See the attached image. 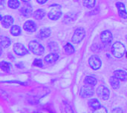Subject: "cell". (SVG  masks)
I'll return each instance as SVG.
<instances>
[{"instance_id": "d6986e66", "label": "cell", "mask_w": 127, "mask_h": 113, "mask_svg": "<svg viewBox=\"0 0 127 113\" xmlns=\"http://www.w3.org/2000/svg\"><path fill=\"white\" fill-rule=\"evenodd\" d=\"M51 33V30L49 28H42L39 31V36L42 38H45L50 36Z\"/></svg>"}, {"instance_id": "8fae6325", "label": "cell", "mask_w": 127, "mask_h": 113, "mask_svg": "<svg viewBox=\"0 0 127 113\" xmlns=\"http://www.w3.org/2000/svg\"><path fill=\"white\" fill-rule=\"evenodd\" d=\"M1 25L4 27L7 28V27H10L13 24V19L10 16H5L4 17H1Z\"/></svg>"}, {"instance_id": "4316f807", "label": "cell", "mask_w": 127, "mask_h": 113, "mask_svg": "<svg viewBox=\"0 0 127 113\" xmlns=\"http://www.w3.org/2000/svg\"><path fill=\"white\" fill-rule=\"evenodd\" d=\"M0 67H1V69L3 71L7 72V73H8L10 71V65L6 61H1L0 63Z\"/></svg>"}, {"instance_id": "e0dca14e", "label": "cell", "mask_w": 127, "mask_h": 113, "mask_svg": "<svg viewBox=\"0 0 127 113\" xmlns=\"http://www.w3.org/2000/svg\"><path fill=\"white\" fill-rule=\"evenodd\" d=\"M21 13L24 16L28 17V16H31V14L32 13V8L29 5H25V7H23L21 9Z\"/></svg>"}, {"instance_id": "8992f818", "label": "cell", "mask_w": 127, "mask_h": 113, "mask_svg": "<svg viewBox=\"0 0 127 113\" xmlns=\"http://www.w3.org/2000/svg\"><path fill=\"white\" fill-rule=\"evenodd\" d=\"M97 94L98 97H100L101 99L106 101V100L109 99L110 93H109V90L107 87L101 85L97 89Z\"/></svg>"}, {"instance_id": "7a4b0ae2", "label": "cell", "mask_w": 127, "mask_h": 113, "mask_svg": "<svg viewBox=\"0 0 127 113\" xmlns=\"http://www.w3.org/2000/svg\"><path fill=\"white\" fill-rule=\"evenodd\" d=\"M28 47H29V50L35 55H42L45 51L44 47L36 41H31L29 43Z\"/></svg>"}, {"instance_id": "52a82bcc", "label": "cell", "mask_w": 127, "mask_h": 113, "mask_svg": "<svg viewBox=\"0 0 127 113\" xmlns=\"http://www.w3.org/2000/svg\"><path fill=\"white\" fill-rule=\"evenodd\" d=\"M89 65L90 67L95 70H97L98 69H100V67H101L102 65V62L100 61V59L96 56H92L89 58Z\"/></svg>"}, {"instance_id": "ba28073f", "label": "cell", "mask_w": 127, "mask_h": 113, "mask_svg": "<svg viewBox=\"0 0 127 113\" xmlns=\"http://www.w3.org/2000/svg\"><path fill=\"white\" fill-rule=\"evenodd\" d=\"M13 50L16 54L19 56H25L28 53V51L25 48V47L20 43H16L13 45Z\"/></svg>"}, {"instance_id": "d4e9b609", "label": "cell", "mask_w": 127, "mask_h": 113, "mask_svg": "<svg viewBox=\"0 0 127 113\" xmlns=\"http://www.w3.org/2000/svg\"><path fill=\"white\" fill-rule=\"evenodd\" d=\"M96 0H83V5L87 8H92L95 7Z\"/></svg>"}, {"instance_id": "83f0119b", "label": "cell", "mask_w": 127, "mask_h": 113, "mask_svg": "<svg viewBox=\"0 0 127 113\" xmlns=\"http://www.w3.org/2000/svg\"><path fill=\"white\" fill-rule=\"evenodd\" d=\"M49 48H50L51 50L56 51L58 49V45H57V44L56 42H51L49 44Z\"/></svg>"}, {"instance_id": "5b68a950", "label": "cell", "mask_w": 127, "mask_h": 113, "mask_svg": "<svg viewBox=\"0 0 127 113\" xmlns=\"http://www.w3.org/2000/svg\"><path fill=\"white\" fill-rule=\"evenodd\" d=\"M62 16V10L60 8V6L54 5V7L50 10V12L48 14V16L51 20H57L59 19Z\"/></svg>"}, {"instance_id": "4dcf8cb0", "label": "cell", "mask_w": 127, "mask_h": 113, "mask_svg": "<svg viewBox=\"0 0 127 113\" xmlns=\"http://www.w3.org/2000/svg\"><path fill=\"white\" fill-rule=\"evenodd\" d=\"M112 113H123V110L121 108H115L112 110Z\"/></svg>"}, {"instance_id": "ffe728a7", "label": "cell", "mask_w": 127, "mask_h": 113, "mask_svg": "<svg viewBox=\"0 0 127 113\" xmlns=\"http://www.w3.org/2000/svg\"><path fill=\"white\" fill-rule=\"evenodd\" d=\"M89 105L92 107V108H93V109H95V110H97V109H98V108H100L101 106H100V102H99V101L97 100V99H96V98H92V99H91V100H89Z\"/></svg>"}, {"instance_id": "f546056e", "label": "cell", "mask_w": 127, "mask_h": 113, "mask_svg": "<svg viewBox=\"0 0 127 113\" xmlns=\"http://www.w3.org/2000/svg\"><path fill=\"white\" fill-rule=\"evenodd\" d=\"M108 113L106 109L103 107H100V108L97 109V110H95L94 113Z\"/></svg>"}, {"instance_id": "603a6c76", "label": "cell", "mask_w": 127, "mask_h": 113, "mask_svg": "<svg viewBox=\"0 0 127 113\" xmlns=\"http://www.w3.org/2000/svg\"><path fill=\"white\" fill-rule=\"evenodd\" d=\"M10 33L13 35V36H19L20 33H21V29L19 26L17 25H13L10 28Z\"/></svg>"}, {"instance_id": "7c38bea8", "label": "cell", "mask_w": 127, "mask_h": 113, "mask_svg": "<svg viewBox=\"0 0 127 113\" xmlns=\"http://www.w3.org/2000/svg\"><path fill=\"white\" fill-rule=\"evenodd\" d=\"M116 6L118 7V13H119L120 16L122 17L123 19H127V12L124 4H123L122 2H117Z\"/></svg>"}, {"instance_id": "1f68e13d", "label": "cell", "mask_w": 127, "mask_h": 113, "mask_svg": "<svg viewBox=\"0 0 127 113\" xmlns=\"http://www.w3.org/2000/svg\"><path fill=\"white\" fill-rule=\"evenodd\" d=\"M5 2H6V0H0V5L1 7H3L5 4Z\"/></svg>"}, {"instance_id": "9c48e42d", "label": "cell", "mask_w": 127, "mask_h": 113, "mask_svg": "<svg viewBox=\"0 0 127 113\" xmlns=\"http://www.w3.org/2000/svg\"><path fill=\"white\" fill-rule=\"evenodd\" d=\"M101 41L105 44H109L112 41V34L109 30L103 31L100 35Z\"/></svg>"}, {"instance_id": "9a60e30c", "label": "cell", "mask_w": 127, "mask_h": 113, "mask_svg": "<svg viewBox=\"0 0 127 113\" xmlns=\"http://www.w3.org/2000/svg\"><path fill=\"white\" fill-rule=\"evenodd\" d=\"M109 83L113 89H118L120 87V80L118 78H116L115 75L110 78Z\"/></svg>"}, {"instance_id": "4fadbf2b", "label": "cell", "mask_w": 127, "mask_h": 113, "mask_svg": "<svg viewBox=\"0 0 127 113\" xmlns=\"http://www.w3.org/2000/svg\"><path fill=\"white\" fill-rule=\"evenodd\" d=\"M58 58H59V56L57 53H53L48 54V56L45 57V61L47 64H52L57 61Z\"/></svg>"}, {"instance_id": "3957f363", "label": "cell", "mask_w": 127, "mask_h": 113, "mask_svg": "<svg viewBox=\"0 0 127 113\" xmlns=\"http://www.w3.org/2000/svg\"><path fill=\"white\" fill-rule=\"evenodd\" d=\"M86 36V32L85 30L83 27H79L77 28L72 37V42L74 44H79L80 42H81L83 38Z\"/></svg>"}, {"instance_id": "ac0fdd59", "label": "cell", "mask_w": 127, "mask_h": 113, "mask_svg": "<svg viewBox=\"0 0 127 113\" xmlns=\"http://www.w3.org/2000/svg\"><path fill=\"white\" fill-rule=\"evenodd\" d=\"M85 83L86 84H89V85H92V86H95L97 84V79L93 77V76H91V75H88L85 78V80H84Z\"/></svg>"}, {"instance_id": "2e32d148", "label": "cell", "mask_w": 127, "mask_h": 113, "mask_svg": "<svg viewBox=\"0 0 127 113\" xmlns=\"http://www.w3.org/2000/svg\"><path fill=\"white\" fill-rule=\"evenodd\" d=\"M0 44L2 47H8L10 45V40L8 37L6 36H1L0 38Z\"/></svg>"}, {"instance_id": "6da1fadb", "label": "cell", "mask_w": 127, "mask_h": 113, "mask_svg": "<svg viewBox=\"0 0 127 113\" xmlns=\"http://www.w3.org/2000/svg\"><path fill=\"white\" fill-rule=\"evenodd\" d=\"M112 53L114 56L116 58H121L125 53V47L124 45L119 41L115 42L112 47Z\"/></svg>"}, {"instance_id": "484cf974", "label": "cell", "mask_w": 127, "mask_h": 113, "mask_svg": "<svg viewBox=\"0 0 127 113\" xmlns=\"http://www.w3.org/2000/svg\"><path fill=\"white\" fill-rule=\"evenodd\" d=\"M62 112L63 113H74L71 107L66 103H63L62 106Z\"/></svg>"}, {"instance_id": "277c9868", "label": "cell", "mask_w": 127, "mask_h": 113, "mask_svg": "<svg viewBox=\"0 0 127 113\" xmlns=\"http://www.w3.org/2000/svg\"><path fill=\"white\" fill-rule=\"evenodd\" d=\"M94 93H95V90L93 88V86L89 85V84H86L82 87L80 90V96L84 98L92 97L94 95Z\"/></svg>"}, {"instance_id": "5bb4252c", "label": "cell", "mask_w": 127, "mask_h": 113, "mask_svg": "<svg viewBox=\"0 0 127 113\" xmlns=\"http://www.w3.org/2000/svg\"><path fill=\"white\" fill-rule=\"evenodd\" d=\"M114 75L118 78L120 81H127V73L121 70H118L114 72Z\"/></svg>"}, {"instance_id": "836d02e7", "label": "cell", "mask_w": 127, "mask_h": 113, "mask_svg": "<svg viewBox=\"0 0 127 113\" xmlns=\"http://www.w3.org/2000/svg\"><path fill=\"white\" fill-rule=\"evenodd\" d=\"M22 1H25V2H27V1H30L31 0H22Z\"/></svg>"}, {"instance_id": "d6a6232c", "label": "cell", "mask_w": 127, "mask_h": 113, "mask_svg": "<svg viewBox=\"0 0 127 113\" xmlns=\"http://www.w3.org/2000/svg\"><path fill=\"white\" fill-rule=\"evenodd\" d=\"M36 1H37V2H38L39 4H45V2H47L48 0H36Z\"/></svg>"}, {"instance_id": "cb8c5ba5", "label": "cell", "mask_w": 127, "mask_h": 113, "mask_svg": "<svg viewBox=\"0 0 127 113\" xmlns=\"http://www.w3.org/2000/svg\"><path fill=\"white\" fill-rule=\"evenodd\" d=\"M20 5L19 0H9L8 1V6L12 9H17Z\"/></svg>"}, {"instance_id": "e575fe53", "label": "cell", "mask_w": 127, "mask_h": 113, "mask_svg": "<svg viewBox=\"0 0 127 113\" xmlns=\"http://www.w3.org/2000/svg\"><path fill=\"white\" fill-rule=\"evenodd\" d=\"M126 56H127V52L126 53Z\"/></svg>"}, {"instance_id": "f1b7e54d", "label": "cell", "mask_w": 127, "mask_h": 113, "mask_svg": "<svg viewBox=\"0 0 127 113\" xmlns=\"http://www.w3.org/2000/svg\"><path fill=\"white\" fill-rule=\"evenodd\" d=\"M33 64V66H36V67H42V61L41 59L36 58V59L34 60Z\"/></svg>"}, {"instance_id": "30bf717a", "label": "cell", "mask_w": 127, "mask_h": 113, "mask_svg": "<svg viewBox=\"0 0 127 113\" xmlns=\"http://www.w3.org/2000/svg\"><path fill=\"white\" fill-rule=\"evenodd\" d=\"M23 27L25 31L31 32V33L35 32L36 30V24L32 20H28V21H25L23 25Z\"/></svg>"}, {"instance_id": "7402d4cb", "label": "cell", "mask_w": 127, "mask_h": 113, "mask_svg": "<svg viewBox=\"0 0 127 113\" xmlns=\"http://www.w3.org/2000/svg\"><path fill=\"white\" fill-rule=\"evenodd\" d=\"M64 50L65 52V53L71 55L73 54L74 53V47H73V45L70 43H67L65 46H64Z\"/></svg>"}, {"instance_id": "44dd1931", "label": "cell", "mask_w": 127, "mask_h": 113, "mask_svg": "<svg viewBox=\"0 0 127 113\" xmlns=\"http://www.w3.org/2000/svg\"><path fill=\"white\" fill-rule=\"evenodd\" d=\"M45 16V12L44 10H42V9L37 10L33 13V17H34V19H38V20H40V19H43Z\"/></svg>"}]
</instances>
